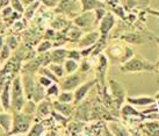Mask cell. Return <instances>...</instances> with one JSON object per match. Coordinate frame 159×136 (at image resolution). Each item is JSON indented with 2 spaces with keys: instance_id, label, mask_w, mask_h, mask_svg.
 <instances>
[{
  "instance_id": "obj_1",
  "label": "cell",
  "mask_w": 159,
  "mask_h": 136,
  "mask_svg": "<svg viewBox=\"0 0 159 136\" xmlns=\"http://www.w3.org/2000/svg\"><path fill=\"white\" fill-rule=\"evenodd\" d=\"M135 55L134 49L129 45V43L120 40L117 42L108 45L106 48V56L108 57L109 62L113 64H123Z\"/></svg>"
},
{
  "instance_id": "obj_2",
  "label": "cell",
  "mask_w": 159,
  "mask_h": 136,
  "mask_svg": "<svg viewBox=\"0 0 159 136\" xmlns=\"http://www.w3.org/2000/svg\"><path fill=\"white\" fill-rule=\"evenodd\" d=\"M122 73H141V72H157V64L151 63L142 55L135 54L129 61L120 65Z\"/></svg>"
},
{
  "instance_id": "obj_3",
  "label": "cell",
  "mask_w": 159,
  "mask_h": 136,
  "mask_svg": "<svg viewBox=\"0 0 159 136\" xmlns=\"http://www.w3.org/2000/svg\"><path fill=\"white\" fill-rule=\"evenodd\" d=\"M108 85H109L108 87H109V91L111 93L115 107L117 108V110H120L121 107L124 105V102H127V91L122 84L113 78L108 80Z\"/></svg>"
},
{
  "instance_id": "obj_4",
  "label": "cell",
  "mask_w": 159,
  "mask_h": 136,
  "mask_svg": "<svg viewBox=\"0 0 159 136\" xmlns=\"http://www.w3.org/2000/svg\"><path fill=\"white\" fill-rule=\"evenodd\" d=\"M115 26H116V15L113 12H107L106 15L99 22V31L101 35L100 39L107 40Z\"/></svg>"
},
{
  "instance_id": "obj_5",
  "label": "cell",
  "mask_w": 159,
  "mask_h": 136,
  "mask_svg": "<svg viewBox=\"0 0 159 136\" xmlns=\"http://www.w3.org/2000/svg\"><path fill=\"white\" fill-rule=\"evenodd\" d=\"M57 12L75 18L77 15H79L83 12L80 0H61V2L58 4Z\"/></svg>"
},
{
  "instance_id": "obj_6",
  "label": "cell",
  "mask_w": 159,
  "mask_h": 136,
  "mask_svg": "<svg viewBox=\"0 0 159 136\" xmlns=\"http://www.w3.org/2000/svg\"><path fill=\"white\" fill-rule=\"evenodd\" d=\"M73 22H75V26H78L81 29H92L93 27L98 25L94 11L81 12L79 15L75 16Z\"/></svg>"
},
{
  "instance_id": "obj_7",
  "label": "cell",
  "mask_w": 159,
  "mask_h": 136,
  "mask_svg": "<svg viewBox=\"0 0 159 136\" xmlns=\"http://www.w3.org/2000/svg\"><path fill=\"white\" fill-rule=\"evenodd\" d=\"M12 104L13 108L16 112L22 110L25 105V99H23L22 86H21V79L20 77H16L13 82V87H12Z\"/></svg>"
},
{
  "instance_id": "obj_8",
  "label": "cell",
  "mask_w": 159,
  "mask_h": 136,
  "mask_svg": "<svg viewBox=\"0 0 159 136\" xmlns=\"http://www.w3.org/2000/svg\"><path fill=\"white\" fill-rule=\"evenodd\" d=\"M31 118L29 115L16 113L14 115V127L8 134H18V133H27L29 130Z\"/></svg>"
},
{
  "instance_id": "obj_9",
  "label": "cell",
  "mask_w": 159,
  "mask_h": 136,
  "mask_svg": "<svg viewBox=\"0 0 159 136\" xmlns=\"http://www.w3.org/2000/svg\"><path fill=\"white\" fill-rule=\"evenodd\" d=\"M120 40L129 44H144L150 42V37L139 31H124V34L120 36Z\"/></svg>"
},
{
  "instance_id": "obj_10",
  "label": "cell",
  "mask_w": 159,
  "mask_h": 136,
  "mask_svg": "<svg viewBox=\"0 0 159 136\" xmlns=\"http://www.w3.org/2000/svg\"><path fill=\"white\" fill-rule=\"evenodd\" d=\"M127 102L131 104V105L136 106L137 108H144V107H149L151 105H155L158 101L155 98V96H127Z\"/></svg>"
},
{
  "instance_id": "obj_11",
  "label": "cell",
  "mask_w": 159,
  "mask_h": 136,
  "mask_svg": "<svg viewBox=\"0 0 159 136\" xmlns=\"http://www.w3.org/2000/svg\"><path fill=\"white\" fill-rule=\"evenodd\" d=\"M108 57L103 54L99 55V59H98V65H97V80L102 85V87L105 86V82H106V73H107V68H108Z\"/></svg>"
},
{
  "instance_id": "obj_12",
  "label": "cell",
  "mask_w": 159,
  "mask_h": 136,
  "mask_svg": "<svg viewBox=\"0 0 159 136\" xmlns=\"http://www.w3.org/2000/svg\"><path fill=\"white\" fill-rule=\"evenodd\" d=\"M83 83V75L81 73H71L67 78L62 84V90L63 91H72L80 86Z\"/></svg>"
},
{
  "instance_id": "obj_13",
  "label": "cell",
  "mask_w": 159,
  "mask_h": 136,
  "mask_svg": "<svg viewBox=\"0 0 159 136\" xmlns=\"http://www.w3.org/2000/svg\"><path fill=\"white\" fill-rule=\"evenodd\" d=\"M100 37H101V35H100V31L99 30L89 31V34H86V35L83 36V37L80 39L79 43H78V47H79L80 49H85V48H89V47H92V45H94V44L100 40Z\"/></svg>"
},
{
  "instance_id": "obj_14",
  "label": "cell",
  "mask_w": 159,
  "mask_h": 136,
  "mask_svg": "<svg viewBox=\"0 0 159 136\" xmlns=\"http://www.w3.org/2000/svg\"><path fill=\"white\" fill-rule=\"evenodd\" d=\"M98 80L97 79H94V80H91V82H87V83L85 84H81L80 86L77 87L75 92V104H79L81 101L84 100L85 97L87 96V93L89 92V90L94 86V84L97 83Z\"/></svg>"
},
{
  "instance_id": "obj_15",
  "label": "cell",
  "mask_w": 159,
  "mask_h": 136,
  "mask_svg": "<svg viewBox=\"0 0 159 136\" xmlns=\"http://www.w3.org/2000/svg\"><path fill=\"white\" fill-rule=\"evenodd\" d=\"M23 86H25V92L27 94L28 99H31L34 97V92H35V86L36 84L34 83L33 76L29 72H26V75L23 77Z\"/></svg>"
},
{
  "instance_id": "obj_16",
  "label": "cell",
  "mask_w": 159,
  "mask_h": 136,
  "mask_svg": "<svg viewBox=\"0 0 159 136\" xmlns=\"http://www.w3.org/2000/svg\"><path fill=\"white\" fill-rule=\"evenodd\" d=\"M80 4L83 12L94 11L99 7H106L105 0H80Z\"/></svg>"
},
{
  "instance_id": "obj_17",
  "label": "cell",
  "mask_w": 159,
  "mask_h": 136,
  "mask_svg": "<svg viewBox=\"0 0 159 136\" xmlns=\"http://www.w3.org/2000/svg\"><path fill=\"white\" fill-rule=\"evenodd\" d=\"M108 127H109L111 135H131V132L129 129H127V127L122 126V123L111 122Z\"/></svg>"
},
{
  "instance_id": "obj_18",
  "label": "cell",
  "mask_w": 159,
  "mask_h": 136,
  "mask_svg": "<svg viewBox=\"0 0 159 136\" xmlns=\"http://www.w3.org/2000/svg\"><path fill=\"white\" fill-rule=\"evenodd\" d=\"M91 112H92V110H91V106H89V102H87V101H85V102H83L81 105L79 106V108H78V110H77V119H79V120H89V115H91Z\"/></svg>"
},
{
  "instance_id": "obj_19",
  "label": "cell",
  "mask_w": 159,
  "mask_h": 136,
  "mask_svg": "<svg viewBox=\"0 0 159 136\" xmlns=\"http://www.w3.org/2000/svg\"><path fill=\"white\" fill-rule=\"evenodd\" d=\"M9 90H11V79H8L4 86L2 93H1V102L4 106L5 110L9 108V101H11V97H9Z\"/></svg>"
},
{
  "instance_id": "obj_20",
  "label": "cell",
  "mask_w": 159,
  "mask_h": 136,
  "mask_svg": "<svg viewBox=\"0 0 159 136\" xmlns=\"http://www.w3.org/2000/svg\"><path fill=\"white\" fill-rule=\"evenodd\" d=\"M55 110H58L61 114L64 116H69L73 110V106L67 104V102H62V101H57L55 102Z\"/></svg>"
},
{
  "instance_id": "obj_21",
  "label": "cell",
  "mask_w": 159,
  "mask_h": 136,
  "mask_svg": "<svg viewBox=\"0 0 159 136\" xmlns=\"http://www.w3.org/2000/svg\"><path fill=\"white\" fill-rule=\"evenodd\" d=\"M81 36H83L81 28H79L78 26L71 27L70 30L67 31V34H66V40H69L71 42H77V41H80Z\"/></svg>"
},
{
  "instance_id": "obj_22",
  "label": "cell",
  "mask_w": 159,
  "mask_h": 136,
  "mask_svg": "<svg viewBox=\"0 0 159 136\" xmlns=\"http://www.w3.org/2000/svg\"><path fill=\"white\" fill-rule=\"evenodd\" d=\"M0 127L8 134L12 127V116L7 113H0Z\"/></svg>"
},
{
  "instance_id": "obj_23",
  "label": "cell",
  "mask_w": 159,
  "mask_h": 136,
  "mask_svg": "<svg viewBox=\"0 0 159 136\" xmlns=\"http://www.w3.org/2000/svg\"><path fill=\"white\" fill-rule=\"evenodd\" d=\"M66 56H67V53L64 50V49H56V50L51 54L52 61L55 62V63H58V64H61Z\"/></svg>"
},
{
  "instance_id": "obj_24",
  "label": "cell",
  "mask_w": 159,
  "mask_h": 136,
  "mask_svg": "<svg viewBox=\"0 0 159 136\" xmlns=\"http://www.w3.org/2000/svg\"><path fill=\"white\" fill-rule=\"evenodd\" d=\"M78 68H79V65H78V61H75V59L69 58V59L65 62V71H66L69 75L75 73V71L78 70Z\"/></svg>"
},
{
  "instance_id": "obj_25",
  "label": "cell",
  "mask_w": 159,
  "mask_h": 136,
  "mask_svg": "<svg viewBox=\"0 0 159 136\" xmlns=\"http://www.w3.org/2000/svg\"><path fill=\"white\" fill-rule=\"evenodd\" d=\"M67 26H70V23H69L66 19L64 18H56L51 23V27L53 29H63V28H65Z\"/></svg>"
},
{
  "instance_id": "obj_26",
  "label": "cell",
  "mask_w": 159,
  "mask_h": 136,
  "mask_svg": "<svg viewBox=\"0 0 159 136\" xmlns=\"http://www.w3.org/2000/svg\"><path fill=\"white\" fill-rule=\"evenodd\" d=\"M44 86L42 84H36L35 86V92H34V100L35 101H41L44 97Z\"/></svg>"
},
{
  "instance_id": "obj_27",
  "label": "cell",
  "mask_w": 159,
  "mask_h": 136,
  "mask_svg": "<svg viewBox=\"0 0 159 136\" xmlns=\"http://www.w3.org/2000/svg\"><path fill=\"white\" fill-rule=\"evenodd\" d=\"M58 100L62 101V102L71 104L72 101H75V94H73V93H71L70 91H64V92L58 97Z\"/></svg>"
},
{
  "instance_id": "obj_28",
  "label": "cell",
  "mask_w": 159,
  "mask_h": 136,
  "mask_svg": "<svg viewBox=\"0 0 159 136\" xmlns=\"http://www.w3.org/2000/svg\"><path fill=\"white\" fill-rule=\"evenodd\" d=\"M50 113V105H49L48 101H43L40 106H39V110H37V114L40 116H45Z\"/></svg>"
},
{
  "instance_id": "obj_29",
  "label": "cell",
  "mask_w": 159,
  "mask_h": 136,
  "mask_svg": "<svg viewBox=\"0 0 159 136\" xmlns=\"http://www.w3.org/2000/svg\"><path fill=\"white\" fill-rule=\"evenodd\" d=\"M11 50H12V49L9 48L7 44H5L4 47H2V49L0 50V62L6 61V59L9 57V55H11Z\"/></svg>"
},
{
  "instance_id": "obj_30",
  "label": "cell",
  "mask_w": 159,
  "mask_h": 136,
  "mask_svg": "<svg viewBox=\"0 0 159 136\" xmlns=\"http://www.w3.org/2000/svg\"><path fill=\"white\" fill-rule=\"evenodd\" d=\"M50 70L52 71L57 77H62V76L64 75V69H63L62 65L58 64V63H56V64H51V65H50Z\"/></svg>"
},
{
  "instance_id": "obj_31",
  "label": "cell",
  "mask_w": 159,
  "mask_h": 136,
  "mask_svg": "<svg viewBox=\"0 0 159 136\" xmlns=\"http://www.w3.org/2000/svg\"><path fill=\"white\" fill-rule=\"evenodd\" d=\"M42 132H43V126L41 124V123H37V124H35L34 127L31 128L30 133H29V135H41L42 134Z\"/></svg>"
},
{
  "instance_id": "obj_32",
  "label": "cell",
  "mask_w": 159,
  "mask_h": 136,
  "mask_svg": "<svg viewBox=\"0 0 159 136\" xmlns=\"http://www.w3.org/2000/svg\"><path fill=\"white\" fill-rule=\"evenodd\" d=\"M67 57L71 58V59H75V61H79L83 56H81V51H78V50H71V51L67 53Z\"/></svg>"
},
{
  "instance_id": "obj_33",
  "label": "cell",
  "mask_w": 159,
  "mask_h": 136,
  "mask_svg": "<svg viewBox=\"0 0 159 136\" xmlns=\"http://www.w3.org/2000/svg\"><path fill=\"white\" fill-rule=\"evenodd\" d=\"M7 45H8L12 50H14V49L18 47V40H16V37L8 36V37H7Z\"/></svg>"
},
{
  "instance_id": "obj_34",
  "label": "cell",
  "mask_w": 159,
  "mask_h": 136,
  "mask_svg": "<svg viewBox=\"0 0 159 136\" xmlns=\"http://www.w3.org/2000/svg\"><path fill=\"white\" fill-rule=\"evenodd\" d=\"M37 6H39V2H34V4H31V6H29V8L27 9V13H26L27 19H30L34 15V11L37 8Z\"/></svg>"
},
{
  "instance_id": "obj_35",
  "label": "cell",
  "mask_w": 159,
  "mask_h": 136,
  "mask_svg": "<svg viewBox=\"0 0 159 136\" xmlns=\"http://www.w3.org/2000/svg\"><path fill=\"white\" fill-rule=\"evenodd\" d=\"M50 47H51V43H50L49 41H44V42H42V43L39 45L37 51H39V53H45Z\"/></svg>"
},
{
  "instance_id": "obj_36",
  "label": "cell",
  "mask_w": 159,
  "mask_h": 136,
  "mask_svg": "<svg viewBox=\"0 0 159 136\" xmlns=\"http://www.w3.org/2000/svg\"><path fill=\"white\" fill-rule=\"evenodd\" d=\"M41 71H42V73H44V75L47 76L48 78L51 79V80H55V82H57V80H58V79L56 78L57 76L55 75V73H53V72L51 70H49V69H42Z\"/></svg>"
},
{
  "instance_id": "obj_37",
  "label": "cell",
  "mask_w": 159,
  "mask_h": 136,
  "mask_svg": "<svg viewBox=\"0 0 159 136\" xmlns=\"http://www.w3.org/2000/svg\"><path fill=\"white\" fill-rule=\"evenodd\" d=\"M12 7H13L15 11H18V12H23L22 4H21L20 0H12Z\"/></svg>"
},
{
  "instance_id": "obj_38",
  "label": "cell",
  "mask_w": 159,
  "mask_h": 136,
  "mask_svg": "<svg viewBox=\"0 0 159 136\" xmlns=\"http://www.w3.org/2000/svg\"><path fill=\"white\" fill-rule=\"evenodd\" d=\"M50 83H51L50 78H47V77H41L40 78V84H42L43 86H48V85H50Z\"/></svg>"
},
{
  "instance_id": "obj_39",
  "label": "cell",
  "mask_w": 159,
  "mask_h": 136,
  "mask_svg": "<svg viewBox=\"0 0 159 136\" xmlns=\"http://www.w3.org/2000/svg\"><path fill=\"white\" fill-rule=\"evenodd\" d=\"M89 68H91L89 64H87V62L84 61V63H83L81 66H80V71H81V72H87V71L89 70Z\"/></svg>"
},
{
  "instance_id": "obj_40",
  "label": "cell",
  "mask_w": 159,
  "mask_h": 136,
  "mask_svg": "<svg viewBox=\"0 0 159 136\" xmlns=\"http://www.w3.org/2000/svg\"><path fill=\"white\" fill-rule=\"evenodd\" d=\"M58 93V87L57 85H53V86H51V87L48 90V94L50 96V94H57Z\"/></svg>"
},
{
  "instance_id": "obj_41",
  "label": "cell",
  "mask_w": 159,
  "mask_h": 136,
  "mask_svg": "<svg viewBox=\"0 0 159 136\" xmlns=\"http://www.w3.org/2000/svg\"><path fill=\"white\" fill-rule=\"evenodd\" d=\"M12 13H13L12 8H11V7H7V8L4 9V12H2V15H4V18H7V16H9V15H11Z\"/></svg>"
},
{
  "instance_id": "obj_42",
  "label": "cell",
  "mask_w": 159,
  "mask_h": 136,
  "mask_svg": "<svg viewBox=\"0 0 159 136\" xmlns=\"http://www.w3.org/2000/svg\"><path fill=\"white\" fill-rule=\"evenodd\" d=\"M45 5H48V6H55V5L57 4L58 0H42Z\"/></svg>"
},
{
  "instance_id": "obj_43",
  "label": "cell",
  "mask_w": 159,
  "mask_h": 136,
  "mask_svg": "<svg viewBox=\"0 0 159 136\" xmlns=\"http://www.w3.org/2000/svg\"><path fill=\"white\" fill-rule=\"evenodd\" d=\"M148 12L152 15H155V16H158L159 18V11H152V9H148Z\"/></svg>"
},
{
  "instance_id": "obj_44",
  "label": "cell",
  "mask_w": 159,
  "mask_h": 136,
  "mask_svg": "<svg viewBox=\"0 0 159 136\" xmlns=\"http://www.w3.org/2000/svg\"><path fill=\"white\" fill-rule=\"evenodd\" d=\"M47 31H48V33H47V39H48V37H52V36L55 35L53 30H50V29H49V30H47Z\"/></svg>"
},
{
  "instance_id": "obj_45",
  "label": "cell",
  "mask_w": 159,
  "mask_h": 136,
  "mask_svg": "<svg viewBox=\"0 0 159 136\" xmlns=\"http://www.w3.org/2000/svg\"><path fill=\"white\" fill-rule=\"evenodd\" d=\"M8 2V0H0V7H4Z\"/></svg>"
},
{
  "instance_id": "obj_46",
  "label": "cell",
  "mask_w": 159,
  "mask_h": 136,
  "mask_svg": "<svg viewBox=\"0 0 159 136\" xmlns=\"http://www.w3.org/2000/svg\"><path fill=\"white\" fill-rule=\"evenodd\" d=\"M2 37H1V36H0V50H1V49H2V43H4V41H2Z\"/></svg>"
},
{
  "instance_id": "obj_47",
  "label": "cell",
  "mask_w": 159,
  "mask_h": 136,
  "mask_svg": "<svg viewBox=\"0 0 159 136\" xmlns=\"http://www.w3.org/2000/svg\"><path fill=\"white\" fill-rule=\"evenodd\" d=\"M155 98L157 99V101H159V92L156 93V94H155Z\"/></svg>"
},
{
  "instance_id": "obj_48",
  "label": "cell",
  "mask_w": 159,
  "mask_h": 136,
  "mask_svg": "<svg viewBox=\"0 0 159 136\" xmlns=\"http://www.w3.org/2000/svg\"><path fill=\"white\" fill-rule=\"evenodd\" d=\"M157 73L159 75V62L157 63ZM158 83H159V80H158Z\"/></svg>"
},
{
  "instance_id": "obj_49",
  "label": "cell",
  "mask_w": 159,
  "mask_h": 136,
  "mask_svg": "<svg viewBox=\"0 0 159 136\" xmlns=\"http://www.w3.org/2000/svg\"><path fill=\"white\" fill-rule=\"evenodd\" d=\"M2 110V107H1V104H0V110Z\"/></svg>"
},
{
  "instance_id": "obj_50",
  "label": "cell",
  "mask_w": 159,
  "mask_h": 136,
  "mask_svg": "<svg viewBox=\"0 0 159 136\" xmlns=\"http://www.w3.org/2000/svg\"><path fill=\"white\" fill-rule=\"evenodd\" d=\"M105 1H106V0H105Z\"/></svg>"
}]
</instances>
